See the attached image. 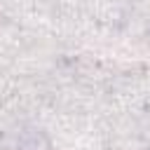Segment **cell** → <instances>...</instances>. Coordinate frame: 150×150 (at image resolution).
<instances>
[{"instance_id":"cell-1","label":"cell","mask_w":150,"mask_h":150,"mask_svg":"<svg viewBox=\"0 0 150 150\" xmlns=\"http://www.w3.org/2000/svg\"><path fill=\"white\" fill-rule=\"evenodd\" d=\"M19 150H49V143H47V138H45L42 131L28 129L19 138Z\"/></svg>"}]
</instances>
